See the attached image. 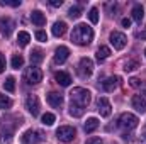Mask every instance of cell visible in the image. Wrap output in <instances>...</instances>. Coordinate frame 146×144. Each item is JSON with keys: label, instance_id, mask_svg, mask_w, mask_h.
<instances>
[{"label": "cell", "instance_id": "1", "mask_svg": "<svg viewBox=\"0 0 146 144\" xmlns=\"http://www.w3.org/2000/svg\"><path fill=\"white\" fill-rule=\"evenodd\" d=\"M94 39V29L87 24H78L72 31V41L78 46H87Z\"/></svg>", "mask_w": 146, "mask_h": 144}, {"label": "cell", "instance_id": "2", "mask_svg": "<svg viewBox=\"0 0 146 144\" xmlns=\"http://www.w3.org/2000/svg\"><path fill=\"white\" fill-rule=\"evenodd\" d=\"M70 100H72L70 104L85 108V107H88V104H90V100H92V93H90L87 88L75 87L72 92H70Z\"/></svg>", "mask_w": 146, "mask_h": 144}, {"label": "cell", "instance_id": "3", "mask_svg": "<svg viewBox=\"0 0 146 144\" xmlns=\"http://www.w3.org/2000/svg\"><path fill=\"white\" fill-rule=\"evenodd\" d=\"M138 117L134 115V114H131V112H124V114H121V117H119V126L122 127V129H126V131H133V129H136L138 127Z\"/></svg>", "mask_w": 146, "mask_h": 144}, {"label": "cell", "instance_id": "4", "mask_svg": "<svg viewBox=\"0 0 146 144\" xmlns=\"http://www.w3.org/2000/svg\"><path fill=\"white\" fill-rule=\"evenodd\" d=\"M76 136V129L72 126H61L56 129V137L61 141V143H72Z\"/></svg>", "mask_w": 146, "mask_h": 144}, {"label": "cell", "instance_id": "5", "mask_svg": "<svg viewBox=\"0 0 146 144\" xmlns=\"http://www.w3.org/2000/svg\"><path fill=\"white\" fill-rule=\"evenodd\" d=\"M24 80H26L29 85H37V83L42 80V71L37 68L36 65H31V66L24 71Z\"/></svg>", "mask_w": 146, "mask_h": 144}, {"label": "cell", "instance_id": "6", "mask_svg": "<svg viewBox=\"0 0 146 144\" xmlns=\"http://www.w3.org/2000/svg\"><path fill=\"white\" fill-rule=\"evenodd\" d=\"M109 41L110 44L114 46V49H117V51H121V49H124L126 48V44H127V37L124 32H119V31H112L109 36Z\"/></svg>", "mask_w": 146, "mask_h": 144}, {"label": "cell", "instance_id": "7", "mask_svg": "<svg viewBox=\"0 0 146 144\" xmlns=\"http://www.w3.org/2000/svg\"><path fill=\"white\" fill-rule=\"evenodd\" d=\"M42 139H44L42 132L34 131V129H29V131H26V132L21 136V141H22V144H37V143H41Z\"/></svg>", "mask_w": 146, "mask_h": 144}, {"label": "cell", "instance_id": "8", "mask_svg": "<svg viewBox=\"0 0 146 144\" xmlns=\"http://www.w3.org/2000/svg\"><path fill=\"white\" fill-rule=\"evenodd\" d=\"M94 73V61L90 58H82L78 63V75L82 78H88Z\"/></svg>", "mask_w": 146, "mask_h": 144}, {"label": "cell", "instance_id": "9", "mask_svg": "<svg viewBox=\"0 0 146 144\" xmlns=\"http://www.w3.org/2000/svg\"><path fill=\"white\" fill-rule=\"evenodd\" d=\"M14 27H15V22H14L10 17H2V19H0V34H2V36L9 37L12 34Z\"/></svg>", "mask_w": 146, "mask_h": 144}, {"label": "cell", "instance_id": "10", "mask_svg": "<svg viewBox=\"0 0 146 144\" xmlns=\"http://www.w3.org/2000/svg\"><path fill=\"white\" fill-rule=\"evenodd\" d=\"M97 110H99V114H100L102 117H109L110 115L112 105H110V102L106 98V97H100V98L97 100Z\"/></svg>", "mask_w": 146, "mask_h": 144}, {"label": "cell", "instance_id": "11", "mask_svg": "<svg viewBox=\"0 0 146 144\" xmlns=\"http://www.w3.org/2000/svg\"><path fill=\"white\" fill-rule=\"evenodd\" d=\"M68 56H70V49H68L66 46H58V48L54 49V63L63 65V63L68 59Z\"/></svg>", "mask_w": 146, "mask_h": 144}, {"label": "cell", "instance_id": "12", "mask_svg": "<svg viewBox=\"0 0 146 144\" xmlns=\"http://www.w3.org/2000/svg\"><path fill=\"white\" fill-rule=\"evenodd\" d=\"M26 108H27L34 117L39 114L41 105H39V98H37V95H29V97L26 98Z\"/></svg>", "mask_w": 146, "mask_h": 144}, {"label": "cell", "instance_id": "13", "mask_svg": "<svg viewBox=\"0 0 146 144\" xmlns=\"http://www.w3.org/2000/svg\"><path fill=\"white\" fill-rule=\"evenodd\" d=\"M48 104L54 108H60L63 105V95L58 92H49L48 93Z\"/></svg>", "mask_w": 146, "mask_h": 144}, {"label": "cell", "instance_id": "14", "mask_svg": "<svg viewBox=\"0 0 146 144\" xmlns=\"http://www.w3.org/2000/svg\"><path fill=\"white\" fill-rule=\"evenodd\" d=\"M131 102H133V107L136 108L138 112H141V114H145L146 112V100H145L143 95H134Z\"/></svg>", "mask_w": 146, "mask_h": 144}, {"label": "cell", "instance_id": "15", "mask_svg": "<svg viewBox=\"0 0 146 144\" xmlns=\"http://www.w3.org/2000/svg\"><path fill=\"white\" fill-rule=\"evenodd\" d=\"M119 85V76H109L106 81H102V88L106 92H114Z\"/></svg>", "mask_w": 146, "mask_h": 144}, {"label": "cell", "instance_id": "16", "mask_svg": "<svg viewBox=\"0 0 146 144\" xmlns=\"http://www.w3.org/2000/svg\"><path fill=\"white\" fill-rule=\"evenodd\" d=\"M54 80H56V83H60L61 87H70V83H72V76L66 71H58L54 75Z\"/></svg>", "mask_w": 146, "mask_h": 144}, {"label": "cell", "instance_id": "17", "mask_svg": "<svg viewBox=\"0 0 146 144\" xmlns=\"http://www.w3.org/2000/svg\"><path fill=\"white\" fill-rule=\"evenodd\" d=\"M51 32H53V36L61 37L65 32H66V22H63V20H58V22H54V24H53V29H51Z\"/></svg>", "mask_w": 146, "mask_h": 144}, {"label": "cell", "instance_id": "18", "mask_svg": "<svg viewBox=\"0 0 146 144\" xmlns=\"http://www.w3.org/2000/svg\"><path fill=\"white\" fill-rule=\"evenodd\" d=\"M99 119H95V117H90V119H87V122H85V126H83V129H85V132L87 134H92L97 127H99Z\"/></svg>", "mask_w": 146, "mask_h": 144}, {"label": "cell", "instance_id": "19", "mask_svg": "<svg viewBox=\"0 0 146 144\" xmlns=\"http://www.w3.org/2000/svg\"><path fill=\"white\" fill-rule=\"evenodd\" d=\"M31 20H33V24H36V26H39V27L46 24V17H44V14L39 12V10H33V14H31Z\"/></svg>", "mask_w": 146, "mask_h": 144}, {"label": "cell", "instance_id": "20", "mask_svg": "<svg viewBox=\"0 0 146 144\" xmlns=\"http://www.w3.org/2000/svg\"><path fill=\"white\" fill-rule=\"evenodd\" d=\"M131 14H133V19H134L136 22H141V20L145 19V10H143V7H141V5H134Z\"/></svg>", "mask_w": 146, "mask_h": 144}, {"label": "cell", "instance_id": "21", "mask_svg": "<svg viewBox=\"0 0 146 144\" xmlns=\"http://www.w3.org/2000/svg\"><path fill=\"white\" fill-rule=\"evenodd\" d=\"M110 56V49L107 46H100L99 49H97V59L99 61H104V59H107Z\"/></svg>", "mask_w": 146, "mask_h": 144}, {"label": "cell", "instance_id": "22", "mask_svg": "<svg viewBox=\"0 0 146 144\" xmlns=\"http://www.w3.org/2000/svg\"><path fill=\"white\" fill-rule=\"evenodd\" d=\"M29 41H31L29 32H26V31H21V32H19V36H17V42H19V46H27Z\"/></svg>", "mask_w": 146, "mask_h": 144}, {"label": "cell", "instance_id": "23", "mask_svg": "<svg viewBox=\"0 0 146 144\" xmlns=\"http://www.w3.org/2000/svg\"><path fill=\"white\" fill-rule=\"evenodd\" d=\"M42 59H44L42 51H41V49H33V53H31V63H33V65H37V63H41Z\"/></svg>", "mask_w": 146, "mask_h": 144}, {"label": "cell", "instance_id": "24", "mask_svg": "<svg viewBox=\"0 0 146 144\" xmlns=\"http://www.w3.org/2000/svg\"><path fill=\"white\" fill-rule=\"evenodd\" d=\"M3 88H5V92H14L15 90V78L14 76H9L5 81H3Z\"/></svg>", "mask_w": 146, "mask_h": 144}, {"label": "cell", "instance_id": "25", "mask_svg": "<svg viewBox=\"0 0 146 144\" xmlns=\"http://www.w3.org/2000/svg\"><path fill=\"white\" fill-rule=\"evenodd\" d=\"M12 68H15V70H19V68H22V65H24V58L21 56V54H14L12 56Z\"/></svg>", "mask_w": 146, "mask_h": 144}, {"label": "cell", "instance_id": "26", "mask_svg": "<svg viewBox=\"0 0 146 144\" xmlns=\"http://www.w3.org/2000/svg\"><path fill=\"white\" fill-rule=\"evenodd\" d=\"M41 120H42V124H44V126H53V124H54V120H56V117H54L51 112H46V114L41 117Z\"/></svg>", "mask_w": 146, "mask_h": 144}, {"label": "cell", "instance_id": "27", "mask_svg": "<svg viewBox=\"0 0 146 144\" xmlns=\"http://www.w3.org/2000/svg\"><path fill=\"white\" fill-rule=\"evenodd\" d=\"M83 110H85V108L70 104V110H68V112H70V115H72V117H82V115H83Z\"/></svg>", "mask_w": 146, "mask_h": 144}, {"label": "cell", "instance_id": "28", "mask_svg": "<svg viewBox=\"0 0 146 144\" xmlns=\"http://www.w3.org/2000/svg\"><path fill=\"white\" fill-rule=\"evenodd\" d=\"M88 19H90L92 24H97V22H99V10H97L95 7L90 9V12H88Z\"/></svg>", "mask_w": 146, "mask_h": 144}, {"label": "cell", "instance_id": "29", "mask_svg": "<svg viewBox=\"0 0 146 144\" xmlns=\"http://www.w3.org/2000/svg\"><path fill=\"white\" fill-rule=\"evenodd\" d=\"M138 66H139V65H138V61L129 59V61H126V63H124V71H134Z\"/></svg>", "mask_w": 146, "mask_h": 144}, {"label": "cell", "instance_id": "30", "mask_svg": "<svg viewBox=\"0 0 146 144\" xmlns=\"http://www.w3.org/2000/svg\"><path fill=\"white\" fill-rule=\"evenodd\" d=\"M10 107H12V100L0 93V108H10Z\"/></svg>", "mask_w": 146, "mask_h": 144}, {"label": "cell", "instance_id": "31", "mask_svg": "<svg viewBox=\"0 0 146 144\" xmlns=\"http://www.w3.org/2000/svg\"><path fill=\"white\" fill-rule=\"evenodd\" d=\"M68 15H70L72 19H78V17L82 15V10H80V7H76V5H75V7H72V9L68 10Z\"/></svg>", "mask_w": 146, "mask_h": 144}, {"label": "cell", "instance_id": "32", "mask_svg": "<svg viewBox=\"0 0 146 144\" xmlns=\"http://www.w3.org/2000/svg\"><path fill=\"white\" fill-rule=\"evenodd\" d=\"M0 5H10V7H19L21 0H0Z\"/></svg>", "mask_w": 146, "mask_h": 144}, {"label": "cell", "instance_id": "33", "mask_svg": "<svg viewBox=\"0 0 146 144\" xmlns=\"http://www.w3.org/2000/svg\"><path fill=\"white\" fill-rule=\"evenodd\" d=\"M129 85H131L133 88H139V87L143 85V80H139V78H131V80H129Z\"/></svg>", "mask_w": 146, "mask_h": 144}, {"label": "cell", "instance_id": "34", "mask_svg": "<svg viewBox=\"0 0 146 144\" xmlns=\"http://www.w3.org/2000/svg\"><path fill=\"white\" fill-rule=\"evenodd\" d=\"M36 39L37 41H41V42H46V41H48V34H46L44 31H37L36 32Z\"/></svg>", "mask_w": 146, "mask_h": 144}, {"label": "cell", "instance_id": "35", "mask_svg": "<svg viewBox=\"0 0 146 144\" xmlns=\"http://www.w3.org/2000/svg\"><path fill=\"white\" fill-rule=\"evenodd\" d=\"M85 144H104V141L100 137H90V139L85 141Z\"/></svg>", "mask_w": 146, "mask_h": 144}, {"label": "cell", "instance_id": "36", "mask_svg": "<svg viewBox=\"0 0 146 144\" xmlns=\"http://www.w3.org/2000/svg\"><path fill=\"white\" fill-rule=\"evenodd\" d=\"M5 71V56L0 53V75Z\"/></svg>", "mask_w": 146, "mask_h": 144}, {"label": "cell", "instance_id": "37", "mask_svg": "<svg viewBox=\"0 0 146 144\" xmlns=\"http://www.w3.org/2000/svg\"><path fill=\"white\" fill-rule=\"evenodd\" d=\"M49 3H51L53 7H61V5H63V0H51Z\"/></svg>", "mask_w": 146, "mask_h": 144}, {"label": "cell", "instance_id": "38", "mask_svg": "<svg viewBox=\"0 0 146 144\" xmlns=\"http://www.w3.org/2000/svg\"><path fill=\"white\" fill-rule=\"evenodd\" d=\"M136 37H139V39H146V29H145V31H141V32H138Z\"/></svg>", "mask_w": 146, "mask_h": 144}, {"label": "cell", "instance_id": "39", "mask_svg": "<svg viewBox=\"0 0 146 144\" xmlns=\"http://www.w3.org/2000/svg\"><path fill=\"white\" fill-rule=\"evenodd\" d=\"M122 26L124 27H129L131 26V19H122Z\"/></svg>", "mask_w": 146, "mask_h": 144}, {"label": "cell", "instance_id": "40", "mask_svg": "<svg viewBox=\"0 0 146 144\" xmlns=\"http://www.w3.org/2000/svg\"><path fill=\"white\" fill-rule=\"evenodd\" d=\"M145 56H146V49H145Z\"/></svg>", "mask_w": 146, "mask_h": 144}]
</instances>
